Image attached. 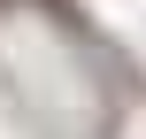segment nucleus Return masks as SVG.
<instances>
[{"label": "nucleus", "instance_id": "f257e3e1", "mask_svg": "<svg viewBox=\"0 0 146 139\" xmlns=\"http://www.w3.org/2000/svg\"><path fill=\"white\" fill-rule=\"evenodd\" d=\"M0 8H8V0H0Z\"/></svg>", "mask_w": 146, "mask_h": 139}]
</instances>
